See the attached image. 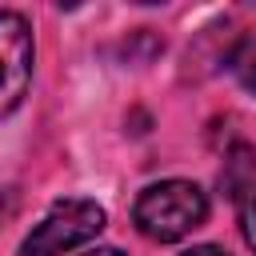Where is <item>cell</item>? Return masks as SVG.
Listing matches in <instances>:
<instances>
[{
  "mask_svg": "<svg viewBox=\"0 0 256 256\" xmlns=\"http://www.w3.org/2000/svg\"><path fill=\"white\" fill-rule=\"evenodd\" d=\"M132 220L148 240L172 244V240H184L188 232H196L208 220V196L192 180H160V184H148L136 196Z\"/></svg>",
  "mask_w": 256,
  "mask_h": 256,
  "instance_id": "1",
  "label": "cell"
},
{
  "mask_svg": "<svg viewBox=\"0 0 256 256\" xmlns=\"http://www.w3.org/2000/svg\"><path fill=\"white\" fill-rule=\"evenodd\" d=\"M104 224H108V216L96 200H84V196L56 200L48 208V216L20 244V256H64V252L96 240L104 232Z\"/></svg>",
  "mask_w": 256,
  "mask_h": 256,
  "instance_id": "2",
  "label": "cell"
},
{
  "mask_svg": "<svg viewBox=\"0 0 256 256\" xmlns=\"http://www.w3.org/2000/svg\"><path fill=\"white\" fill-rule=\"evenodd\" d=\"M32 28L20 12H0V116L16 112L32 84Z\"/></svg>",
  "mask_w": 256,
  "mask_h": 256,
  "instance_id": "3",
  "label": "cell"
},
{
  "mask_svg": "<svg viewBox=\"0 0 256 256\" xmlns=\"http://www.w3.org/2000/svg\"><path fill=\"white\" fill-rule=\"evenodd\" d=\"M252 188H256V148H252V144H236V148L224 156L220 192H224L228 200H244Z\"/></svg>",
  "mask_w": 256,
  "mask_h": 256,
  "instance_id": "4",
  "label": "cell"
},
{
  "mask_svg": "<svg viewBox=\"0 0 256 256\" xmlns=\"http://www.w3.org/2000/svg\"><path fill=\"white\" fill-rule=\"evenodd\" d=\"M228 64H232L236 80H240L248 92H256V36L240 40V44H236V52L228 56Z\"/></svg>",
  "mask_w": 256,
  "mask_h": 256,
  "instance_id": "5",
  "label": "cell"
},
{
  "mask_svg": "<svg viewBox=\"0 0 256 256\" xmlns=\"http://www.w3.org/2000/svg\"><path fill=\"white\" fill-rule=\"evenodd\" d=\"M240 236H244V244L256 252V188L240 200Z\"/></svg>",
  "mask_w": 256,
  "mask_h": 256,
  "instance_id": "6",
  "label": "cell"
},
{
  "mask_svg": "<svg viewBox=\"0 0 256 256\" xmlns=\"http://www.w3.org/2000/svg\"><path fill=\"white\" fill-rule=\"evenodd\" d=\"M180 256H228V252L216 248V244H192V248H184Z\"/></svg>",
  "mask_w": 256,
  "mask_h": 256,
  "instance_id": "7",
  "label": "cell"
},
{
  "mask_svg": "<svg viewBox=\"0 0 256 256\" xmlns=\"http://www.w3.org/2000/svg\"><path fill=\"white\" fill-rule=\"evenodd\" d=\"M84 256H124L120 248H92V252H84Z\"/></svg>",
  "mask_w": 256,
  "mask_h": 256,
  "instance_id": "8",
  "label": "cell"
}]
</instances>
